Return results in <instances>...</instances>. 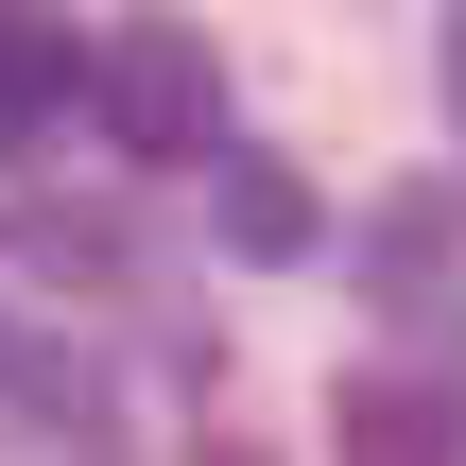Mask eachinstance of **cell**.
<instances>
[{"label": "cell", "instance_id": "6da1fadb", "mask_svg": "<svg viewBox=\"0 0 466 466\" xmlns=\"http://www.w3.org/2000/svg\"><path fill=\"white\" fill-rule=\"evenodd\" d=\"M86 104H104V138H121V156H208V121H225V69H208L173 17H138V35L86 69Z\"/></svg>", "mask_w": 466, "mask_h": 466}, {"label": "cell", "instance_id": "7a4b0ae2", "mask_svg": "<svg viewBox=\"0 0 466 466\" xmlns=\"http://www.w3.org/2000/svg\"><path fill=\"white\" fill-rule=\"evenodd\" d=\"M329 466H450V398L432 380H346L329 398Z\"/></svg>", "mask_w": 466, "mask_h": 466}, {"label": "cell", "instance_id": "3957f363", "mask_svg": "<svg viewBox=\"0 0 466 466\" xmlns=\"http://www.w3.org/2000/svg\"><path fill=\"white\" fill-rule=\"evenodd\" d=\"M69 104V35H52V0H0V121H52Z\"/></svg>", "mask_w": 466, "mask_h": 466}, {"label": "cell", "instance_id": "277c9868", "mask_svg": "<svg viewBox=\"0 0 466 466\" xmlns=\"http://www.w3.org/2000/svg\"><path fill=\"white\" fill-rule=\"evenodd\" d=\"M225 242H242V259H294V242H311V190L259 173V156H225Z\"/></svg>", "mask_w": 466, "mask_h": 466}, {"label": "cell", "instance_id": "5b68a950", "mask_svg": "<svg viewBox=\"0 0 466 466\" xmlns=\"http://www.w3.org/2000/svg\"><path fill=\"white\" fill-rule=\"evenodd\" d=\"M450 121H466V17H450Z\"/></svg>", "mask_w": 466, "mask_h": 466}]
</instances>
